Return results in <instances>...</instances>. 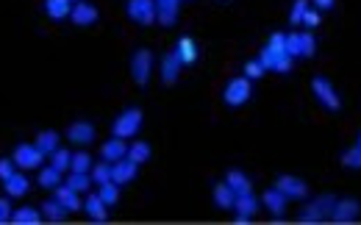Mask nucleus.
<instances>
[{
	"label": "nucleus",
	"mask_w": 361,
	"mask_h": 225,
	"mask_svg": "<svg viewBox=\"0 0 361 225\" xmlns=\"http://www.w3.org/2000/svg\"><path fill=\"white\" fill-rule=\"evenodd\" d=\"M45 156H50L56 148H59V134L56 131H42L39 137H36V142H33Z\"/></svg>",
	"instance_id": "obj_28"
},
{
	"label": "nucleus",
	"mask_w": 361,
	"mask_h": 225,
	"mask_svg": "<svg viewBox=\"0 0 361 225\" xmlns=\"http://www.w3.org/2000/svg\"><path fill=\"white\" fill-rule=\"evenodd\" d=\"M176 50H178L180 61H183V67L186 64H194L197 61V45H194V39H189V36H180L178 45H176Z\"/></svg>",
	"instance_id": "obj_24"
},
{
	"label": "nucleus",
	"mask_w": 361,
	"mask_h": 225,
	"mask_svg": "<svg viewBox=\"0 0 361 225\" xmlns=\"http://www.w3.org/2000/svg\"><path fill=\"white\" fill-rule=\"evenodd\" d=\"M56 201H59L67 212H81V209H84V203L78 201V192H75V189H70L67 184H64V187H61V184L56 187Z\"/></svg>",
	"instance_id": "obj_19"
},
{
	"label": "nucleus",
	"mask_w": 361,
	"mask_h": 225,
	"mask_svg": "<svg viewBox=\"0 0 361 225\" xmlns=\"http://www.w3.org/2000/svg\"><path fill=\"white\" fill-rule=\"evenodd\" d=\"M264 72H267V67H264V64H261L259 59H256V61H247V64H245V78H250V81H259V78H261Z\"/></svg>",
	"instance_id": "obj_38"
},
{
	"label": "nucleus",
	"mask_w": 361,
	"mask_h": 225,
	"mask_svg": "<svg viewBox=\"0 0 361 225\" xmlns=\"http://www.w3.org/2000/svg\"><path fill=\"white\" fill-rule=\"evenodd\" d=\"M128 17L139 25H151L156 20V0H128Z\"/></svg>",
	"instance_id": "obj_8"
},
{
	"label": "nucleus",
	"mask_w": 361,
	"mask_h": 225,
	"mask_svg": "<svg viewBox=\"0 0 361 225\" xmlns=\"http://www.w3.org/2000/svg\"><path fill=\"white\" fill-rule=\"evenodd\" d=\"M275 187H278L289 201H300V198L309 195V187H306L300 178H295V176H278Z\"/></svg>",
	"instance_id": "obj_10"
},
{
	"label": "nucleus",
	"mask_w": 361,
	"mask_h": 225,
	"mask_svg": "<svg viewBox=\"0 0 361 225\" xmlns=\"http://www.w3.org/2000/svg\"><path fill=\"white\" fill-rule=\"evenodd\" d=\"M178 3L180 0H156V20L162 25H176V20H178Z\"/></svg>",
	"instance_id": "obj_18"
},
{
	"label": "nucleus",
	"mask_w": 361,
	"mask_h": 225,
	"mask_svg": "<svg viewBox=\"0 0 361 225\" xmlns=\"http://www.w3.org/2000/svg\"><path fill=\"white\" fill-rule=\"evenodd\" d=\"M92 181L100 187V184H106V181H112V164L109 162H100V164H92Z\"/></svg>",
	"instance_id": "obj_34"
},
{
	"label": "nucleus",
	"mask_w": 361,
	"mask_h": 225,
	"mask_svg": "<svg viewBox=\"0 0 361 225\" xmlns=\"http://www.w3.org/2000/svg\"><path fill=\"white\" fill-rule=\"evenodd\" d=\"M151 70H153V53L151 50H137L131 56V75L139 86H145L151 81Z\"/></svg>",
	"instance_id": "obj_6"
},
{
	"label": "nucleus",
	"mask_w": 361,
	"mask_h": 225,
	"mask_svg": "<svg viewBox=\"0 0 361 225\" xmlns=\"http://www.w3.org/2000/svg\"><path fill=\"white\" fill-rule=\"evenodd\" d=\"M70 170H75V173H89V170H92V156H89L86 150L75 153L72 162H70Z\"/></svg>",
	"instance_id": "obj_35"
},
{
	"label": "nucleus",
	"mask_w": 361,
	"mask_h": 225,
	"mask_svg": "<svg viewBox=\"0 0 361 225\" xmlns=\"http://www.w3.org/2000/svg\"><path fill=\"white\" fill-rule=\"evenodd\" d=\"M67 187L81 195V192H86V189L92 187V178H89V173H75V170H72V176L67 178Z\"/></svg>",
	"instance_id": "obj_32"
},
{
	"label": "nucleus",
	"mask_w": 361,
	"mask_h": 225,
	"mask_svg": "<svg viewBox=\"0 0 361 225\" xmlns=\"http://www.w3.org/2000/svg\"><path fill=\"white\" fill-rule=\"evenodd\" d=\"M139 128H142V111H139V109H125V111L114 120L112 134H114L117 139H131V137L139 134Z\"/></svg>",
	"instance_id": "obj_4"
},
{
	"label": "nucleus",
	"mask_w": 361,
	"mask_h": 225,
	"mask_svg": "<svg viewBox=\"0 0 361 225\" xmlns=\"http://www.w3.org/2000/svg\"><path fill=\"white\" fill-rule=\"evenodd\" d=\"M14 176V159H0V181Z\"/></svg>",
	"instance_id": "obj_40"
},
{
	"label": "nucleus",
	"mask_w": 361,
	"mask_h": 225,
	"mask_svg": "<svg viewBox=\"0 0 361 225\" xmlns=\"http://www.w3.org/2000/svg\"><path fill=\"white\" fill-rule=\"evenodd\" d=\"M250 95H253V84H250V78H231L228 84H225V89H222V100L228 103V106H245L247 100H250Z\"/></svg>",
	"instance_id": "obj_3"
},
{
	"label": "nucleus",
	"mask_w": 361,
	"mask_h": 225,
	"mask_svg": "<svg viewBox=\"0 0 361 225\" xmlns=\"http://www.w3.org/2000/svg\"><path fill=\"white\" fill-rule=\"evenodd\" d=\"M180 67H183V61H180L178 50L173 47V50L164 56V61H162V81H164V84H176L180 75Z\"/></svg>",
	"instance_id": "obj_13"
},
{
	"label": "nucleus",
	"mask_w": 361,
	"mask_h": 225,
	"mask_svg": "<svg viewBox=\"0 0 361 225\" xmlns=\"http://www.w3.org/2000/svg\"><path fill=\"white\" fill-rule=\"evenodd\" d=\"M70 20H72L75 25H92V22H98V8H95L92 3H86V0H81V3L72 6Z\"/></svg>",
	"instance_id": "obj_14"
},
{
	"label": "nucleus",
	"mask_w": 361,
	"mask_h": 225,
	"mask_svg": "<svg viewBox=\"0 0 361 225\" xmlns=\"http://www.w3.org/2000/svg\"><path fill=\"white\" fill-rule=\"evenodd\" d=\"M100 156H103V162H109V164H114V162L125 159V156H128L125 139H117V137H112L109 142H103V148H100Z\"/></svg>",
	"instance_id": "obj_15"
},
{
	"label": "nucleus",
	"mask_w": 361,
	"mask_h": 225,
	"mask_svg": "<svg viewBox=\"0 0 361 225\" xmlns=\"http://www.w3.org/2000/svg\"><path fill=\"white\" fill-rule=\"evenodd\" d=\"M312 3H314V8H317V11H328V8H334V3H337V0H312Z\"/></svg>",
	"instance_id": "obj_42"
},
{
	"label": "nucleus",
	"mask_w": 361,
	"mask_h": 225,
	"mask_svg": "<svg viewBox=\"0 0 361 225\" xmlns=\"http://www.w3.org/2000/svg\"><path fill=\"white\" fill-rule=\"evenodd\" d=\"M67 139L75 145H89V142H95V125L86 120H78L67 128Z\"/></svg>",
	"instance_id": "obj_12"
},
{
	"label": "nucleus",
	"mask_w": 361,
	"mask_h": 225,
	"mask_svg": "<svg viewBox=\"0 0 361 225\" xmlns=\"http://www.w3.org/2000/svg\"><path fill=\"white\" fill-rule=\"evenodd\" d=\"M8 220H11V203L0 198V225L8 223Z\"/></svg>",
	"instance_id": "obj_41"
},
{
	"label": "nucleus",
	"mask_w": 361,
	"mask_h": 225,
	"mask_svg": "<svg viewBox=\"0 0 361 225\" xmlns=\"http://www.w3.org/2000/svg\"><path fill=\"white\" fill-rule=\"evenodd\" d=\"M42 159H45V153H42L36 145L22 142V145H17V148H14V164H17V167H22V170H33V167H39V164H42Z\"/></svg>",
	"instance_id": "obj_7"
},
{
	"label": "nucleus",
	"mask_w": 361,
	"mask_h": 225,
	"mask_svg": "<svg viewBox=\"0 0 361 225\" xmlns=\"http://www.w3.org/2000/svg\"><path fill=\"white\" fill-rule=\"evenodd\" d=\"M356 145H361V134H359V142H356Z\"/></svg>",
	"instance_id": "obj_43"
},
{
	"label": "nucleus",
	"mask_w": 361,
	"mask_h": 225,
	"mask_svg": "<svg viewBox=\"0 0 361 225\" xmlns=\"http://www.w3.org/2000/svg\"><path fill=\"white\" fill-rule=\"evenodd\" d=\"M233 212H236V215H242V217H253V215L259 212V201L253 198V192H242V195H236V201H233Z\"/></svg>",
	"instance_id": "obj_20"
},
{
	"label": "nucleus",
	"mask_w": 361,
	"mask_h": 225,
	"mask_svg": "<svg viewBox=\"0 0 361 225\" xmlns=\"http://www.w3.org/2000/svg\"><path fill=\"white\" fill-rule=\"evenodd\" d=\"M109 206L100 201V195H86V201H84V212L89 215V220L92 223H106L109 220V212H106Z\"/></svg>",
	"instance_id": "obj_17"
},
{
	"label": "nucleus",
	"mask_w": 361,
	"mask_h": 225,
	"mask_svg": "<svg viewBox=\"0 0 361 225\" xmlns=\"http://www.w3.org/2000/svg\"><path fill=\"white\" fill-rule=\"evenodd\" d=\"M78 3H81V0H78Z\"/></svg>",
	"instance_id": "obj_44"
},
{
	"label": "nucleus",
	"mask_w": 361,
	"mask_h": 225,
	"mask_svg": "<svg viewBox=\"0 0 361 225\" xmlns=\"http://www.w3.org/2000/svg\"><path fill=\"white\" fill-rule=\"evenodd\" d=\"M361 215V203L359 201H353V198H348V201H337L334 203V209H331V223H353L356 217Z\"/></svg>",
	"instance_id": "obj_9"
},
{
	"label": "nucleus",
	"mask_w": 361,
	"mask_h": 225,
	"mask_svg": "<svg viewBox=\"0 0 361 225\" xmlns=\"http://www.w3.org/2000/svg\"><path fill=\"white\" fill-rule=\"evenodd\" d=\"M261 201H264V206H267V212L270 215H275V217H281L284 212H286V195L278 189V187H272V189H267L264 195H261Z\"/></svg>",
	"instance_id": "obj_16"
},
{
	"label": "nucleus",
	"mask_w": 361,
	"mask_h": 225,
	"mask_svg": "<svg viewBox=\"0 0 361 225\" xmlns=\"http://www.w3.org/2000/svg\"><path fill=\"white\" fill-rule=\"evenodd\" d=\"M70 162H72V153L70 150H64V148H56L53 153H50V164L56 167V170H70Z\"/></svg>",
	"instance_id": "obj_33"
},
{
	"label": "nucleus",
	"mask_w": 361,
	"mask_h": 225,
	"mask_svg": "<svg viewBox=\"0 0 361 225\" xmlns=\"http://www.w3.org/2000/svg\"><path fill=\"white\" fill-rule=\"evenodd\" d=\"M317 50V39L306 31V33H286V53L295 59V56H314Z\"/></svg>",
	"instance_id": "obj_5"
},
{
	"label": "nucleus",
	"mask_w": 361,
	"mask_h": 225,
	"mask_svg": "<svg viewBox=\"0 0 361 225\" xmlns=\"http://www.w3.org/2000/svg\"><path fill=\"white\" fill-rule=\"evenodd\" d=\"M233 201H236V195H233V189L228 184H217L214 187V203L220 209H233Z\"/></svg>",
	"instance_id": "obj_27"
},
{
	"label": "nucleus",
	"mask_w": 361,
	"mask_h": 225,
	"mask_svg": "<svg viewBox=\"0 0 361 225\" xmlns=\"http://www.w3.org/2000/svg\"><path fill=\"white\" fill-rule=\"evenodd\" d=\"M334 203H337V198H334V195H320L317 201H312L309 206H303V209H300L298 220H300V223H306V225L325 223V220L331 217Z\"/></svg>",
	"instance_id": "obj_1"
},
{
	"label": "nucleus",
	"mask_w": 361,
	"mask_h": 225,
	"mask_svg": "<svg viewBox=\"0 0 361 225\" xmlns=\"http://www.w3.org/2000/svg\"><path fill=\"white\" fill-rule=\"evenodd\" d=\"M137 167H139V164L131 162L128 156L120 159V162H114V164H112V181L120 184V187H123V184H131V181L137 178Z\"/></svg>",
	"instance_id": "obj_11"
},
{
	"label": "nucleus",
	"mask_w": 361,
	"mask_h": 225,
	"mask_svg": "<svg viewBox=\"0 0 361 225\" xmlns=\"http://www.w3.org/2000/svg\"><path fill=\"white\" fill-rule=\"evenodd\" d=\"M342 164L351 167V170H361V145H356V148H351V150L342 153Z\"/></svg>",
	"instance_id": "obj_36"
},
{
	"label": "nucleus",
	"mask_w": 361,
	"mask_h": 225,
	"mask_svg": "<svg viewBox=\"0 0 361 225\" xmlns=\"http://www.w3.org/2000/svg\"><path fill=\"white\" fill-rule=\"evenodd\" d=\"M225 184L233 189V195L250 192V178H247L242 170H228V176H225Z\"/></svg>",
	"instance_id": "obj_22"
},
{
	"label": "nucleus",
	"mask_w": 361,
	"mask_h": 225,
	"mask_svg": "<svg viewBox=\"0 0 361 225\" xmlns=\"http://www.w3.org/2000/svg\"><path fill=\"white\" fill-rule=\"evenodd\" d=\"M45 11L53 20H64L72 11V0H45Z\"/></svg>",
	"instance_id": "obj_25"
},
{
	"label": "nucleus",
	"mask_w": 361,
	"mask_h": 225,
	"mask_svg": "<svg viewBox=\"0 0 361 225\" xmlns=\"http://www.w3.org/2000/svg\"><path fill=\"white\" fill-rule=\"evenodd\" d=\"M98 195H100V201H103L106 206H114V203L120 201V184H114V181H106V184H100Z\"/></svg>",
	"instance_id": "obj_29"
},
{
	"label": "nucleus",
	"mask_w": 361,
	"mask_h": 225,
	"mask_svg": "<svg viewBox=\"0 0 361 225\" xmlns=\"http://www.w3.org/2000/svg\"><path fill=\"white\" fill-rule=\"evenodd\" d=\"M300 25H306L309 31H312V28H317V25H320V11H317V8H309V11L303 14Z\"/></svg>",
	"instance_id": "obj_39"
},
{
	"label": "nucleus",
	"mask_w": 361,
	"mask_h": 225,
	"mask_svg": "<svg viewBox=\"0 0 361 225\" xmlns=\"http://www.w3.org/2000/svg\"><path fill=\"white\" fill-rule=\"evenodd\" d=\"M39 184H42L45 189H56V187L61 184V170H56L53 164H50V167H45V170L39 173Z\"/></svg>",
	"instance_id": "obj_30"
},
{
	"label": "nucleus",
	"mask_w": 361,
	"mask_h": 225,
	"mask_svg": "<svg viewBox=\"0 0 361 225\" xmlns=\"http://www.w3.org/2000/svg\"><path fill=\"white\" fill-rule=\"evenodd\" d=\"M42 217H47L50 223H64L67 209L53 198V201H45V203H42Z\"/></svg>",
	"instance_id": "obj_26"
},
{
	"label": "nucleus",
	"mask_w": 361,
	"mask_h": 225,
	"mask_svg": "<svg viewBox=\"0 0 361 225\" xmlns=\"http://www.w3.org/2000/svg\"><path fill=\"white\" fill-rule=\"evenodd\" d=\"M312 92H314V98L320 100L323 109H328V111H339L342 109V98L337 95L334 84L325 75H314L312 78Z\"/></svg>",
	"instance_id": "obj_2"
},
{
	"label": "nucleus",
	"mask_w": 361,
	"mask_h": 225,
	"mask_svg": "<svg viewBox=\"0 0 361 225\" xmlns=\"http://www.w3.org/2000/svg\"><path fill=\"white\" fill-rule=\"evenodd\" d=\"M309 8H312L309 0H295V6H292V11H289V22H292V25H300V20H303V14H306Z\"/></svg>",
	"instance_id": "obj_37"
},
{
	"label": "nucleus",
	"mask_w": 361,
	"mask_h": 225,
	"mask_svg": "<svg viewBox=\"0 0 361 225\" xmlns=\"http://www.w3.org/2000/svg\"><path fill=\"white\" fill-rule=\"evenodd\" d=\"M11 223H14V225H39V223H42V209L22 206V209L11 212Z\"/></svg>",
	"instance_id": "obj_21"
},
{
	"label": "nucleus",
	"mask_w": 361,
	"mask_h": 225,
	"mask_svg": "<svg viewBox=\"0 0 361 225\" xmlns=\"http://www.w3.org/2000/svg\"><path fill=\"white\" fill-rule=\"evenodd\" d=\"M128 159L137 162V164H145V162L151 159V145H148V142H134V145L128 148Z\"/></svg>",
	"instance_id": "obj_31"
},
{
	"label": "nucleus",
	"mask_w": 361,
	"mask_h": 225,
	"mask_svg": "<svg viewBox=\"0 0 361 225\" xmlns=\"http://www.w3.org/2000/svg\"><path fill=\"white\" fill-rule=\"evenodd\" d=\"M3 184H6V192H8V198H22V195L28 192V187H31V181H28L25 176H20V173H14L11 178H6Z\"/></svg>",
	"instance_id": "obj_23"
}]
</instances>
